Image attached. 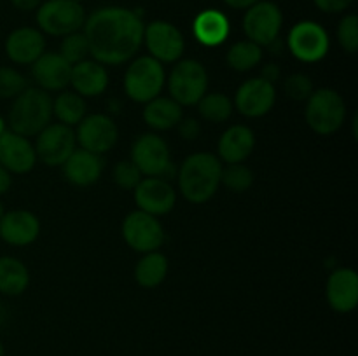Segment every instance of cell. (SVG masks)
<instances>
[{
  "instance_id": "obj_43",
  "label": "cell",
  "mask_w": 358,
  "mask_h": 356,
  "mask_svg": "<svg viewBox=\"0 0 358 356\" xmlns=\"http://www.w3.org/2000/svg\"><path fill=\"white\" fill-rule=\"evenodd\" d=\"M226 6H229L231 9H245L247 10L248 7H252L254 3L261 2V0H224Z\"/></svg>"
},
{
  "instance_id": "obj_25",
  "label": "cell",
  "mask_w": 358,
  "mask_h": 356,
  "mask_svg": "<svg viewBox=\"0 0 358 356\" xmlns=\"http://www.w3.org/2000/svg\"><path fill=\"white\" fill-rule=\"evenodd\" d=\"M231 24L224 13L217 9L201 10L192 21L194 38L205 47H217L229 37Z\"/></svg>"
},
{
  "instance_id": "obj_42",
  "label": "cell",
  "mask_w": 358,
  "mask_h": 356,
  "mask_svg": "<svg viewBox=\"0 0 358 356\" xmlns=\"http://www.w3.org/2000/svg\"><path fill=\"white\" fill-rule=\"evenodd\" d=\"M10 185H13L10 173L2 166V164H0V195L6 194V192L10 188Z\"/></svg>"
},
{
  "instance_id": "obj_22",
  "label": "cell",
  "mask_w": 358,
  "mask_h": 356,
  "mask_svg": "<svg viewBox=\"0 0 358 356\" xmlns=\"http://www.w3.org/2000/svg\"><path fill=\"white\" fill-rule=\"evenodd\" d=\"M255 149V135L248 126L233 124L219 138V159L226 164H240L252 156Z\"/></svg>"
},
{
  "instance_id": "obj_47",
  "label": "cell",
  "mask_w": 358,
  "mask_h": 356,
  "mask_svg": "<svg viewBox=\"0 0 358 356\" xmlns=\"http://www.w3.org/2000/svg\"><path fill=\"white\" fill-rule=\"evenodd\" d=\"M76 2H80V0H76Z\"/></svg>"
},
{
  "instance_id": "obj_3",
  "label": "cell",
  "mask_w": 358,
  "mask_h": 356,
  "mask_svg": "<svg viewBox=\"0 0 358 356\" xmlns=\"http://www.w3.org/2000/svg\"><path fill=\"white\" fill-rule=\"evenodd\" d=\"M52 119V98L41 87L28 86L14 98L9 110L10 131L21 136H37Z\"/></svg>"
},
{
  "instance_id": "obj_45",
  "label": "cell",
  "mask_w": 358,
  "mask_h": 356,
  "mask_svg": "<svg viewBox=\"0 0 358 356\" xmlns=\"http://www.w3.org/2000/svg\"><path fill=\"white\" fill-rule=\"evenodd\" d=\"M0 356H6V349H3L2 341H0Z\"/></svg>"
},
{
  "instance_id": "obj_1",
  "label": "cell",
  "mask_w": 358,
  "mask_h": 356,
  "mask_svg": "<svg viewBox=\"0 0 358 356\" xmlns=\"http://www.w3.org/2000/svg\"><path fill=\"white\" fill-rule=\"evenodd\" d=\"M142 16L126 7L108 6L86 16L83 31L87 38L90 54L105 66L122 65L135 58L143 44Z\"/></svg>"
},
{
  "instance_id": "obj_21",
  "label": "cell",
  "mask_w": 358,
  "mask_h": 356,
  "mask_svg": "<svg viewBox=\"0 0 358 356\" xmlns=\"http://www.w3.org/2000/svg\"><path fill=\"white\" fill-rule=\"evenodd\" d=\"M7 58L16 65H31L45 52L44 34L37 28H16L6 38Z\"/></svg>"
},
{
  "instance_id": "obj_2",
  "label": "cell",
  "mask_w": 358,
  "mask_h": 356,
  "mask_svg": "<svg viewBox=\"0 0 358 356\" xmlns=\"http://www.w3.org/2000/svg\"><path fill=\"white\" fill-rule=\"evenodd\" d=\"M222 163L215 154H191L178 168V191L194 205L210 201L219 191Z\"/></svg>"
},
{
  "instance_id": "obj_39",
  "label": "cell",
  "mask_w": 358,
  "mask_h": 356,
  "mask_svg": "<svg viewBox=\"0 0 358 356\" xmlns=\"http://www.w3.org/2000/svg\"><path fill=\"white\" fill-rule=\"evenodd\" d=\"M315 6L320 10L329 14H338L348 9L353 3V0H313Z\"/></svg>"
},
{
  "instance_id": "obj_18",
  "label": "cell",
  "mask_w": 358,
  "mask_h": 356,
  "mask_svg": "<svg viewBox=\"0 0 358 356\" xmlns=\"http://www.w3.org/2000/svg\"><path fill=\"white\" fill-rule=\"evenodd\" d=\"M72 65L59 52H44L31 63V79L37 87L48 91H65L70 84Z\"/></svg>"
},
{
  "instance_id": "obj_37",
  "label": "cell",
  "mask_w": 358,
  "mask_h": 356,
  "mask_svg": "<svg viewBox=\"0 0 358 356\" xmlns=\"http://www.w3.org/2000/svg\"><path fill=\"white\" fill-rule=\"evenodd\" d=\"M315 91L313 80L306 73H292L285 80V93L287 96L296 101H306Z\"/></svg>"
},
{
  "instance_id": "obj_41",
  "label": "cell",
  "mask_w": 358,
  "mask_h": 356,
  "mask_svg": "<svg viewBox=\"0 0 358 356\" xmlns=\"http://www.w3.org/2000/svg\"><path fill=\"white\" fill-rule=\"evenodd\" d=\"M10 3H13L17 10L30 13V10L38 9V6L42 3V0H10Z\"/></svg>"
},
{
  "instance_id": "obj_19",
  "label": "cell",
  "mask_w": 358,
  "mask_h": 356,
  "mask_svg": "<svg viewBox=\"0 0 358 356\" xmlns=\"http://www.w3.org/2000/svg\"><path fill=\"white\" fill-rule=\"evenodd\" d=\"M41 234V220L28 209H10L0 218V237L10 246H28Z\"/></svg>"
},
{
  "instance_id": "obj_20",
  "label": "cell",
  "mask_w": 358,
  "mask_h": 356,
  "mask_svg": "<svg viewBox=\"0 0 358 356\" xmlns=\"http://www.w3.org/2000/svg\"><path fill=\"white\" fill-rule=\"evenodd\" d=\"M327 302L336 313H352L358 304V274L353 269H336L325 286Z\"/></svg>"
},
{
  "instance_id": "obj_24",
  "label": "cell",
  "mask_w": 358,
  "mask_h": 356,
  "mask_svg": "<svg viewBox=\"0 0 358 356\" xmlns=\"http://www.w3.org/2000/svg\"><path fill=\"white\" fill-rule=\"evenodd\" d=\"M63 173L70 184L77 185V187H90L100 180L101 173H103V159L98 154L87 152L79 147L65 161Z\"/></svg>"
},
{
  "instance_id": "obj_10",
  "label": "cell",
  "mask_w": 358,
  "mask_h": 356,
  "mask_svg": "<svg viewBox=\"0 0 358 356\" xmlns=\"http://www.w3.org/2000/svg\"><path fill=\"white\" fill-rule=\"evenodd\" d=\"M287 44L294 58L303 63H317L327 56L331 38L317 21H299L290 28Z\"/></svg>"
},
{
  "instance_id": "obj_6",
  "label": "cell",
  "mask_w": 358,
  "mask_h": 356,
  "mask_svg": "<svg viewBox=\"0 0 358 356\" xmlns=\"http://www.w3.org/2000/svg\"><path fill=\"white\" fill-rule=\"evenodd\" d=\"M170 98L180 107L198 105L208 89V72L198 59H178L166 79Z\"/></svg>"
},
{
  "instance_id": "obj_4",
  "label": "cell",
  "mask_w": 358,
  "mask_h": 356,
  "mask_svg": "<svg viewBox=\"0 0 358 356\" xmlns=\"http://www.w3.org/2000/svg\"><path fill=\"white\" fill-rule=\"evenodd\" d=\"M308 126L317 135L331 136L343 128L346 121L345 98L331 87H320L306 100L304 110Z\"/></svg>"
},
{
  "instance_id": "obj_9",
  "label": "cell",
  "mask_w": 358,
  "mask_h": 356,
  "mask_svg": "<svg viewBox=\"0 0 358 356\" xmlns=\"http://www.w3.org/2000/svg\"><path fill=\"white\" fill-rule=\"evenodd\" d=\"M131 163L143 177L166 178L173 171L168 143L156 133H145L135 140L131 147Z\"/></svg>"
},
{
  "instance_id": "obj_17",
  "label": "cell",
  "mask_w": 358,
  "mask_h": 356,
  "mask_svg": "<svg viewBox=\"0 0 358 356\" xmlns=\"http://www.w3.org/2000/svg\"><path fill=\"white\" fill-rule=\"evenodd\" d=\"M0 164L9 173L24 175L37 164V154L27 136L14 131H3L0 135Z\"/></svg>"
},
{
  "instance_id": "obj_35",
  "label": "cell",
  "mask_w": 358,
  "mask_h": 356,
  "mask_svg": "<svg viewBox=\"0 0 358 356\" xmlns=\"http://www.w3.org/2000/svg\"><path fill=\"white\" fill-rule=\"evenodd\" d=\"M112 177L117 187L124 188V191H135L136 185L140 184V180L143 178V175L140 173L138 168L131 163V159L119 161L114 166L112 171Z\"/></svg>"
},
{
  "instance_id": "obj_36",
  "label": "cell",
  "mask_w": 358,
  "mask_h": 356,
  "mask_svg": "<svg viewBox=\"0 0 358 356\" xmlns=\"http://www.w3.org/2000/svg\"><path fill=\"white\" fill-rule=\"evenodd\" d=\"M339 45L350 54L358 51V17L355 14H348L339 21L338 27Z\"/></svg>"
},
{
  "instance_id": "obj_40",
  "label": "cell",
  "mask_w": 358,
  "mask_h": 356,
  "mask_svg": "<svg viewBox=\"0 0 358 356\" xmlns=\"http://www.w3.org/2000/svg\"><path fill=\"white\" fill-rule=\"evenodd\" d=\"M261 77L264 80H268V82L275 84L276 80H280V77H282V70H280V66L276 65V63H268V65L262 68Z\"/></svg>"
},
{
  "instance_id": "obj_8",
  "label": "cell",
  "mask_w": 358,
  "mask_h": 356,
  "mask_svg": "<svg viewBox=\"0 0 358 356\" xmlns=\"http://www.w3.org/2000/svg\"><path fill=\"white\" fill-rule=\"evenodd\" d=\"M283 27L282 9L275 2L261 0L248 7L243 16V31L248 40L261 47H269L280 38Z\"/></svg>"
},
{
  "instance_id": "obj_14",
  "label": "cell",
  "mask_w": 358,
  "mask_h": 356,
  "mask_svg": "<svg viewBox=\"0 0 358 356\" xmlns=\"http://www.w3.org/2000/svg\"><path fill=\"white\" fill-rule=\"evenodd\" d=\"M119 138V128L114 119L107 114L86 115L77 124L76 140L80 149L103 156L114 149Z\"/></svg>"
},
{
  "instance_id": "obj_26",
  "label": "cell",
  "mask_w": 358,
  "mask_h": 356,
  "mask_svg": "<svg viewBox=\"0 0 358 356\" xmlns=\"http://www.w3.org/2000/svg\"><path fill=\"white\" fill-rule=\"evenodd\" d=\"M143 122L156 131H170L184 119L180 105L170 96H157L147 101L142 112Z\"/></svg>"
},
{
  "instance_id": "obj_15",
  "label": "cell",
  "mask_w": 358,
  "mask_h": 356,
  "mask_svg": "<svg viewBox=\"0 0 358 356\" xmlns=\"http://www.w3.org/2000/svg\"><path fill=\"white\" fill-rule=\"evenodd\" d=\"M275 84L268 82L262 77H252L238 87L233 105L245 117L257 119L271 112V108L275 107Z\"/></svg>"
},
{
  "instance_id": "obj_7",
  "label": "cell",
  "mask_w": 358,
  "mask_h": 356,
  "mask_svg": "<svg viewBox=\"0 0 358 356\" xmlns=\"http://www.w3.org/2000/svg\"><path fill=\"white\" fill-rule=\"evenodd\" d=\"M86 10L76 0H48L37 9L38 30L52 37H65L83 30Z\"/></svg>"
},
{
  "instance_id": "obj_46",
  "label": "cell",
  "mask_w": 358,
  "mask_h": 356,
  "mask_svg": "<svg viewBox=\"0 0 358 356\" xmlns=\"http://www.w3.org/2000/svg\"><path fill=\"white\" fill-rule=\"evenodd\" d=\"M3 213H6V209H3L2 201H0V218H2V216H3Z\"/></svg>"
},
{
  "instance_id": "obj_34",
  "label": "cell",
  "mask_w": 358,
  "mask_h": 356,
  "mask_svg": "<svg viewBox=\"0 0 358 356\" xmlns=\"http://www.w3.org/2000/svg\"><path fill=\"white\" fill-rule=\"evenodd\" d=\"M28 87L27 77L13 66H0V98L14 100Z\"/></svg>"
},
{
  "instance_id": "obj_16",
  "label": "cell",
  "mask_w": 358,
  "mask_h": 356,
  "mask_svg": "<svg viewBox=\"0 0 358 356\" xmlns=\"http://www.w3.org/2000/svg\"><path fill=\"white\" fill-rule=\"evenodd\" d=\"M135 202L149 215H166L175 208L177 191L166 178L143 177L135 187Z\"/></svg>"
},
{
  "instance_id": "obj_31",
  "label": "cell",
  "mask_w": 358,
  "mask_h": 356,
  "mask_svg": "<svg viewBox=\"0 0 358 356\" xmlns=\"http://www.w3.org/2000/svg\"><path fill=\"white\" fill-rule=\"evenodd\" d=\"M196 107H198L201 119H205L206 122H212V124H220V122L229 121L234 105L227 94L210 93L205 94Z\"/></svg>"
},
{
  "instance_id": "obj_33",
  "label": "cell",
  "mask_w": 358,
  "mask_h": 356,
  "mask_svg": "<svg viewBox=\"0 0 358 356\" xmlns=\"http://www.w3.org/2000/svg\"><path fill=\"white\" fill-rule=\"evenodd\" d=\"M59 54L70 65H76V63L87 59V56H90V45H87V38L84 35V31H76V34L65 35L62 44H59Z\"/></svg>"
},
{
  "instance_id": "obj_38",
  "label": "cell",
  "mask_w": 358,
  "mask_h": 356,
  "mask_svg": "<svg viewBox=\"0 0 358 356\" xmlns=\"http://www.w3.org/2000/svg\"><path fill=\"white\" fill-rule=\"evenodd\" d=\"M177 128L184 140H196L199 136V133H201V126H199L198 119H182Z\"/></svg>"
},
{
  "instance_id": "obj_11",
  "label": "cell",
  "mask_w": 358,
  "mask_h": 356,
  "mask_svg": "<svg viewBox=\"0 0 358 356\" xmlns=\"http://www.w3.org/2000/svg\"><path fill=\"white\" fill-rule=\"evenodd\" d=\"M34 149L37 161L44 163L45 166H63L77 149L76 131L62 122H51L37 135Z\"/></svg>"
},
{
  "instance_id": "obj_32",
  "label": "cell",
  "mask_w": 358,
  "mask_h": 356,
  "mask_svg": "<svg viewBox=\"0 0 358 356\" xmlns=\"http://www.w3.org/2000/svg\"><path fill=\"white\" fill-rule=\"evenodd\" d=\"M220 184L227 187L233 192H245L252 187L254 184V173L248 166L243 163L240 164H227L222 168V177H220Z\"/></svg>"
},
{
  "instance_id": "obj_27",
  "label": "cell",
  "mask_w": 358,
  "mask_h": 356,
  "mask_svg": "<svg viewBox=\"0 0 358 356\" xmlns=\"http://www.w3.org/2000/svg\"><path fill=\"white\" fill-rule=\"evenodd\" d=\"M30 285V271L16 257H0V293L16 297Z\"/></svg>"
},
{
  "instance_id": "obj_13",
  "label": "cell",
  "mask_w": 358,
  "mask_h": 356,
  "mask_svg": "<svg viewBox=\"0 0 358 356\" xmlns=\"http://www.w3.org/2000/svg\"><path fill=\"white\" fill-rule=\"evenodd\" d=\"M143 44L149 56L159 63H177L185 51V40L182 31L168 21H152L145 24Z\"/></svg>"
},
{
  "instance_id": "obj_5",
  "label": "cell",
  "mask_w": 358,
  "mask_h": 356,
  "mask_svg": "<svg viewBox=\"0 0 358 356\" xmlns=\"http://www.w3.org/2000/svg\"><path fill=\"white\" fill-rule=\"evenodd\" d=\"M164 86H166L164 66L152 56H138L126 68L124 93L136 103H147L161 96Z\"/></svg>"
},
{
  "instance_id": "obj_30",
  "label": "cell",
  "mask_w": 358,
  "mask_h": 356,
  "mask_svg": "<svg viewBox=\"0 0 358 356\" xmlns=\"http://www.w3.org/2000/svg\"><path fill=\"white\" fill-rule=\"evenodd\" d=\"M262 61V47L255 42L245 40L234 42L226 54V63L236 72H250Z\"/></svg>"
},
{
  "instance_id": "obj_28",
  "label": "cell",
  "mask_w": 358,
  "mask_h": 356,
  "mask_svg": "<svg viewBox=\"0 0 358 356\" xmlns=\"http://www.w3.org/2000/svg\"><path fill=\"white\" fill-rule=\"evenodd\" d=\"M168 276V258L161 251H149L135 265V279L142 288H156Z\"/></svg>"
},
{
  "instance_id": "obj_12",
  "label": "cell",
  "mask_w": 358,
  "mask_h": 356,
  "mask_svg": "<svg viewBox=\"0 0 358 356\" xmlns=\"http://www.w3.org/2000/svg\"><path fill=\"white\" fill-rule=\"evenodd\" d=\"M122 237L131 250L140 253L156 251L164 243V229L157 216L135 209L122 220Z\"/></svg>"
},
{
  "instance_id": "obj_29",
  "label": "cell",
  "mask_w": 358,
  "mask_h": 356,
  "mask_svg": "<svg viewBox=\"0 0 358 356\" xmlns=\"http://www.w3.org/2000/svg\"><path fill=\"white\" fill-rule=\"evenodd\" d=\"M52 115L62 124L73 128L86 117V101L76 91H59L52 100Z\"/></svg>"
},
{
  "instance_id": "obj_44",
  "label": "cell",
  "mask_w": 358,
  "mask_h": 356,
  "mask_svg": "<svg viewBox=\"0 0 358 356\" xmlns=\"http://www.w3.org/2000/svg\"><path fill=\"white\" fill-rule=\"evenodd\" d=\"M3 131H6V121H3L2 115H0V135H2Z\"/></svg>"
},
{
  "instance_id": "obj_23",
  "label": "cell",
  "mask_w": 358,
  "mask_h": 356,
  "mask_svg": "<svg viewBox=\"0 0 358 356\" xmlns=\"http://www.w3.org/2000/svg\"><path fill=\"white\" fill-rule=\"evenodd\" d=\"M70 86L83 98L100 96L108 86L107 68L94 59H84V61L76 63L72 65V72H70Z\"/></svg>"
}]
</instances>
